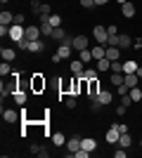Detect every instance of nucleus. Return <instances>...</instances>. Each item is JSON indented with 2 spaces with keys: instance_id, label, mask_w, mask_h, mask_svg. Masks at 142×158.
<instances>
[{
  "instance_id": "nucleus-1",
  "label": "nucleus",
  "mask_w": 142,
  "mask_h": 158,
  "mask_svg": "<svg viewBox=\"0 0 142 158\" xmlns=\"http://www.w3.org/2000/svg\"><path fill=\"white\" fill-rule=\"evenodd\" d=\"M45 87H47L45 76H43V73H33V76H31V90H33V92H43Z\"/></svg>"
},
{
  "instance_id": "nucleus-2",
  "label": "nucleus",
  "mask_w": 142,
  "mask_h": 158,
  "mask_svg": "<svg viewBox=\"0 0 142 158\" xmlns=\"http://www.w3.org/2000/svg\"><path fill=\"white\" fill-rule=\"evenodd\" d=\"M17 87H19V73H12V80H10V83H2V87H0V90H2V97H5V94H14Z\"/></svg>"
},
{
  "instance_id": "nucleus-3",
  "label": "nucleus",
  "mask_w": 142,
  "mask_h": 158,
  "mask_svg": "<svg viewBox=\"0 0 142 158\" xmlns=\"http://www.w3.org/2000/svg\"><path fill=\"white\" fill-rule=\"evenodd\" d=\"M93 38L97 40L100 45H107V40H109V31H107V26H100V24H97V26L93 28Z\"/></svg>"
},
{
  "instance_id": "nucleus-4",
  "label": "nucleus",
  "mask_w": 142,
  "mask_h": 158,
  "mask_svg": "<svg viewBox=\"0 0 142 158\" xmlns=\"http://www.w3.org/2000/svg\"><path fill=\"white\" fill-rule=\"evenodd\" d=\"M69 54H71V45H59V50H57L54 57H52V64H59L62 59H67Z\"/></svg>"
},
{
  "instance_id": "nucleus-5",
  "label": "nucleus",
  "mask_w": 142,
  "mask_h": 158,
  "mask_svg": "<svg viewBox=\"0 0 142 158\" xmlns=\"http://www.w3.org/2000/svg\"><path fill=\"white\" fill-rule=\"evenodd\" d=\"M97 94H100V80L93 78V80H88V99H90V102H95Z\"/></svg>"
},
{
  "instance_id": "nucleus-6",
  "label": "nucleus",
  "mask_w": 142,
  "mask_h": 158,
  "mask_svg": "<svg viewBox=\"0 0 142 158\" xmlns=\"http://www.w3.org/2000/svg\"><path fill=\"white\" fill-rule=\"evenodd\" d=\"M24 33H26V28H24V26H19V24H12V26H10V40H14V43H17V40L24 38Z\"/></svg>"
},
{
  "instance_id": "nucleus-7",
  "label": "nucleus",
  "mask_w": 142,
  "mask_h": 158,
  "mask_svg": "<svg viewBox=\"0 0 142 158\" xmlns=\"http://www.w3.org/2000/svg\"><path fill=\"white\" fill-rule=\"evenodd\" d=\"M41 26H26V33H24V38L26 40H41Z\"/></svg>"
},
{
  "instance_id": "nucleus-8",
  "label": "nucleus",
  "mask_w": 142,
  "mask_h": 158,
  "mask_svg": "<svg viewBox=\"0 0 142 158\" xmlns=\"http://www.w3.org/2000/svg\"><path fill=\"white\" fill-rule=\"evenodd\" d=\"M38 26H41L43 35H52V31H54V26L50 24V17H41V24H38Z\"/></svg>"
},
{
  "instance_id": "nucleus-9",
  "label": "nucleus",
  "mask_w": 142,
  "mask_h": 158,
  "mask_svg": "<svg viewBox=\"0 0 142 158\" xmlns=\"http://www.w3.org/2000/svg\"><path fill=\"white\" fill-rule=\"evenodd\" d=\"M90 52H93V59L97 61V59H102V57H107V45H100V43H97L95 47H90Z\"/></svg>"
},
{
  "instance_id": "nucleus-10",
  "label": "nucleus",
  "mask_w": 142,
  "mask_h": 158,
  "mask_svg": "<svg viewBox=\"0 0 142 158\" xmlns=\"http://www.w3.org/2000/svg\"><path fill=\"white\" fill-rule=\"evenodd\" d=\"M71 47H74V50H78V52H81V50H88V47H90V45H88V38H85V35H76Z\"/></svg>"
},
{
  "instance_id": "nucleus-11",
  "label": "nucleus",
  "mask_w": 142,
  "mask_h": 158,
  "mask_svg": "<svg viewBox=\"0 0 142 158\" xmlns=\"http://www.w3.org/2000/svg\"><path fill=\"white\" fill-rule=\"evenodd\" d=\"M111 99H114V94L107 92V90H100V94H97V102H100L102 106H109L111 104Z\"/></svg>"
},
{
  "instance_id": "nucleus-12",
  "label": "nucleus",
  "mask_w": 142,
  "mask_h": 158,
  "mask_svg": "<svg viewBox=\"0 0 142 158\" xmlns=\"http://www.w3.org/2000/svg\"><path fill=\"white\" fill-rule=\"evenodd\" d=\"M67 149H69V153H76L78 149H81V137H71V139H67Z\"/></svg>"
},
{
  "instance_id": "nucleus-13",
  "label": "nucleus",
  "mask_w": 142,
  "mask_h": 158,
  "mask_svg": "<svg viewBox=\"0 0 142 158\" xmlns=\"http://www.w3.org/2000/svg\"><path fill=\"white\" fill-rule=\"evenodd\" d=\"M81 149H85V151H95V149H97V142H95L93 137H83L81 139Z\"/></svg>"
},
{
  "instance_id": "nucleus-14",
  "label": "nucleus",
  "mask_w": 142,
  "mask_h": 158,
  "mask_svg": "<svg viewBox=\"0 0 142 158\" xmlns=\"http://www.w3.org/2000/svg\"><path fill=\"white\" fill-rule=\"evenodd\" d=\"M0 24H2V26H12L14 24V14H10L7 10H2V12H0Z\"/></svg>"
},
{
  "instance_id": "nucleus-15",
  "label": "nucleus",
  "mask_w": 142,
  "mask_h": 158,
  "mask_svg": "<svg viewBox=\"0 0 142 158\" xmlns=\"http://www.w3.org/2000/svg\"><path fill=\"white\" fill-rule=\"evenodd\" d=\"M2 118H5V123H17L19 116H17V111H12V109H2Z\"/></svg>"
},
{
  "instance_id": "nucleus-16",
  "label": "nucleus",
  "mask_w": 142,
  "mask_h": 158,
  "mask_svg": "<svg viewBox=\"0 0 142 158\" xmlns=\"http://www.w3.org/2000/svg\"><path fill=\"white\" fill-rule=\"evenodd\" d=\"M118 47H121V50H126V47H133V38H130L128 33H121V35H118Z\"/></svg>"
},
{
  "instance_id": "nucleus-17",
  "label": "nucleus",
  "mask_w": 142,
  "mask_h": 158,
  "mask_svg": "<svg viewBox=\"0 0 142 158\" xmlns=\"http://www.w3.org/2000/svg\"><path fill=\"white\" fill-rule=\"evenodd\" d=\"M121 14L123 17H135V5H133V2H126V5H121Z\"/></svg>"
},
{
  "instance_id": "nucleus-18",
  "label": "nucleus",
  "mask_w": 142,
  "mask_h": 158,
  "mask_svg": "<svg viewBox=\"0 0 142 158\" xmlns=\"http://www.w3.org/2000/svg\"><path fill=\"white\" fill-rule=\"evenodd\" d=\"M83 71H85V64H83L81 59H74V61H71V73H76V76H81Z\"/></svg>"
},
{
  "instance_id": "nucleus-19",
  "label": "nucleus",
  "mask_w": 142,
  "mask_h": 158,
  "mask_svg": "<svg viewBox=\"0 0 142 158\" xmlns=\"http://www.w3.org/2000/svg\"><path fill=\"white\" fill-rule=\"evenodd\" d=\"M43 43L41 40H28V52H33V54H38V52H43Z\"/></svg>"
},
{
  "instance_id": "nucleus-20",
  "label": "nucleus",
  "mask_w": 142,
  "mask_h": 158,
  "mask_svg": "<svg viewBox=\"0 0 142 158\" xmlns=\"http://www.w3.org/2000/svg\"><path fill=\"white\" fill-rule=\"evenodd\" d=\"M118 57H121V47H107V59L118 61Z\"/></svg>"
},
{
  "instance_id": "nucleus-21",
  "label": "nucleus",
  "mask_w": 142,
  "mask_h": 158,
  "mask_svg": "<svg viewBox=\"0 0 142 158\" xmlns=\"http://www.w3.org/2000/svg\"><path fill=\"white\" fill-rule=\"evenodd\" d=\"M123 83H126V73H114V71H111V85H116V87H118V85H123Z\"/></svg>"
},
{
  "instance_id": "nucleus-22",
  "label": "nucleus",
  "mask_w": 142,
  "mask_h": 158,
  "mask_svg": "<svg viewBox=\"0 0 142 158\" xmlns=\"http://www.w3.org/2000/svg\"><path fill=\"white\" fill-rule=\"evenodd\" d=\"M0 54H2V61L17 59V52H14V50H10V47H2V50H0Z\"/></svg>"
},
{
  "instance_id": "nucleus-23",
  "label": "nucleus",
  "mask_w": 142,
  "mask_h": 158,
  "mask_svg": "<svg viewBox=\"0 0 142 158\" xmlns=\"http://www.w3.org/2000/svg\"><path fill=\"white\" fill-rule=\"evenodd\" d=\"M97 71H111V59H107V57L97 59Z\"/></svg>"
},
{
  "instance_id": "nucleus-24",
  "label": "nucleus",
  "mask_w": 142,
  "mask_h": 158,
  "mask_svg": "<svg viewBox=\"0 0 142 158\" xmlns=\"http://www.w3.org/2000/svg\"><path fill=\"white\" fill-rule=\"evenodd\" d=\"M52 144H54V146H64V144H67L64 132H54V135H52Z\"/></svg>"
},
{
  "instance_id": "nucleus-25",
  "label": "nucleus",
  "mask_w": 142,
  "mask_h": 158,
  "mask_svg": "<svg viewBox=\"0 0 142 158\" xmlns=\"http://www.w3.org/2000/svg\"><path fill=\"white\" fill-rule=\"evenodd\" d=\"M130 144H133V137H130L128 132H123L121 137H118V146H123V149H128Z\"/></svg>"
},
{
  "instance_id": "nucleus-26",
  "label": "nucleus",
  "mask_w": 142,
  "mask_h": 158,
  "mask_svg": "<svg viewBox=\"0 0 142 158\" xmlns=\"http://www.w3.org/2000/svg\"><path fill=\"white\" fill-rule=\"evenodd\" d=\"M137 71V64L133 59H128V61H123V73H135Z\"/></svg>"
},
{
  "instance_id": "nucleus-27",
  "label": "nucleus",
  "mask_w": 142,
  "mask_h": 158,
  "mask_svg": "<svg viewBox=\"0 0 142 158\" xmlns=\"http://www.w3.org/2000/svg\"><path fill=\"white\" fill-rule=\"evenodd\" d=\"M137 73H126V85L128 87H137Z\"/></svg>"
},
{
  "instance_id": "nucleus-28",
  "label": "nucleus",
  "mask_w": 142,
  "mask_h": 158,
  "mask_svg": "<svg viewBox=\"0 0 142 158\" xmlns=\"http://www.w3.org/2000/svg\"><path fill=\"white\" fill-rule=\"evenodd\" d=\"M81 78H83V80H93V78H97V69H85V71L81 73Z\"/></svg>"
},
{
  "instance_id": "nucleus-29",
  "label": "nucleus",
  "mask_w": 142,
  "mask_h": 158,
  "mask_svg": "<svg viewBox=\"0 0 142 158\" xmlns=\"http://www.w3.org/2000/svg\"><path fill=\"white\" fill-rule=\"evenodd\" d=\"M12 97H14V102H17V104H21V106L26 104V94H24V90H17Z\"/></svg>"
},
{
  "instance_id": "nucleus-30",
  "label": "nucleus",
  "mask_w": 142,
  "mask_h": 158,
  "mask_svg": "<svg viewBox=\"0 0 142 158\" xmlns=\"http://www.w3.org/2000/svg\"><path fill=\"white\" fill-rule=\"evenodd\" d=\"M81 61H83V64H90V61H93V52H90V47H88V50H81Z\"/></svg>"
},
{
  "instance_id": "nucleus-31",
  "label": "nucleus",
  "mask_w": 142,
  "mask_h": 158,
  "mask_svg": "<svg viewBox=\"0 0 142 158\" xmlns=\"http://www.w3.org/2000/svg\"><path fill=\"white\" fill-rule=\"evenodd\" d=\"M0 76H12V69H10V61H2V64H0Z\"/></svg>"
},
{
  "instance_id": "nucleus-32",
  "label": "nucleus",
  "mask_w": 142,
  "mask_h": 158,
  "mask_svg": "<svg viewBox=\"0 0 142 158\" xmlns=\"http://www.w3.org/2000/svg\"><path fill=\"white\" fill-rule=\"evenodd\" d=\"M130 97H133V102H140L142 99V90L140 87H130Z\"/></svg>"
},
{
  "instance_id": "nucleus-33",
  "label": "nucleus",
  "mask_w": 142,
  "mask_h": 158,
  "mask_svg": "<svg viewBox=\"0 0 142 158\" xmlns=\"http://www.w3.org/2000/svg\"><path fill=\"white\" fill-rule=\"evenodd\" d=\"M64 35H67V33H64V28H62V26H57V28L52 31V38L59 40V43H62V38H64Z\"/></svg>"
},
{
  "instance_id": "nucleus-34",
  "label": "nucleus",
  "mask_w": 142,
  "mask_h": 158,
  "mask_svg": "<svg viewBox=\"0 0 142 158\" xmlns=\"http://www.w3.org/2000/svg\"><path fill=\"white\" fill-rule=\"evenodd\" d=\"M64 104H67V109H76V106H78V99H76V94L67 97V102H64Z\"/></svg>"
},
{
  "instance_id": "nucleus-35",
  "label": "nucleus",
  "mask_w": 142,
  "mask_h": 158,
  "mask_svg": "<svg viewBox=\"0 0 142 158\" xmlns=\"http://www.w3.org/2000/svg\"><path fill=\"white\" fill-rule=\"evenodd\" d=\"M17 50H21V52H28V40H26V38L17 40Z\"/></svg>"
},
{
  "instance_id": "nucleus-36",
  "label": "nucleus",
  "mask_w": 142,
  "mask_h": 158,
  "mask_svg": "<svg viewBox=\"0 0 142 158\" xmlns=\"http://www.w3.org/2000/svg\"><path fill=\"white\" fill-rule=\"evenodd\" d=\"M50 24H52L54 28L62 26V17H59V14H50Z\"/></svg>"
},
{
  "instance_id": "nucleus-37",
  "label": "nucleus",
  "mask_w": 142,
  "mask_h": 158,
  "mask_svg": "<svg viewBox=\"0 0 142 158\" xmlns=\"http://www.w3.org/2000/svg\"><path fill=\"white\" fill-rule=\"evenodd\" d=\"M50 14H52L50 5H47V2H43V7H41V14H38V17H50Z\"/></svg>"
},
{
  "instance_id": "nucleus-38",
  "label": "nucleus",
  "mask_w": 142,
  "mask_h": 158,
  "mask_svg": "<svg viewBox=\"0 0 142 158\" xmlns=\"http://www.w3.org/2000/svg\"><path fill=\"white\" fill-rule=\"evenodd\" d=\"M121 104L126 106V109H128V106L133 104V97H130V92H128V94H121Z\"/></svg>"
},
{
  "instance_id": "nucleus-39",
  "label": "nucleus",
  "mask_w": 142,
  "mask_h": 158,
  "mask_svg": "<svg viewBox=\"0 0 142 158\" xmlns=\"http://www.w3.org/2000/svg\"><path fill=\"white\" fill-rule=\"evenodd\" d=\"M41 0H31V12H36V14H41Z\"/></svg>"
},
{
  "instance_id": "nucleus-40",
  "label": "nucleus",
  "mask_w": 142,
  "mask_h": 158,
  "mask_svg": "<svg viewBox=\"0 0 142 158\" xmlns=\"http://www.w3.org/2000/svg\"><path fill=\"white\" fill-rule=\"evenodd\" d=\"M111 71H114V73H121L123 71V64H121V61H111Z\"/></svg>"
},
{
  "instance_id": "nucleus-41",
  "label": "nucleus",
  "mask_w": 142,
  "mask_h": 158,
  "mask_svg": "<svg viewBox=\"0 0 142 158\" xmlns=\"http://www.w3.org/2000/svg\"><path fill=\"white\" fill-rule=\"evenodd\" d=\"M88 156H90V151H85V149H78L74 153V158H88Z\"/></svg>"
},
{
  "instance_id": "nucleus-42",
  "label": "nucleus",
  "mask_w": 142,
  "mask_h": 158,
  "mask_svg": "<svg viewBox=\"0 0 142 158\" xmlns=\"http://www.w3.org/2000/svg\"><path fill=\"white\" fill-rule=\"evenodd\" d=\"M81 7L83 10H90V7H95V0H81Z\"/></svg>"
},
{
  "instance_id": "nucleus-43",
  "label": "nucleus",
  "mask_w": 142,
  "mask_h": 158,
  "mask_svg": "<svg viewBox=\"0 0 142 158\" xmlns=\"http://www.w3.org/2000/svg\"><path fill=\"white\" fill-rule=\"evenodd\" d=\"M31 153H33V156H41V153H43V149H41L38 144H31Z\"/></svg>"
},
{
  "instance_id": "nucleus-44",
  "label": "nucleus",
  "mask_w": 142,
  "mask_h": 158,
  "mask_svg": "<svg viewBox=\"0 0 142 158\" xmlns=\"http://www.w3.org/2000/svg\"><path fill=\"white\" fill-rule=\"evenodd\" d=\"M14 24H19V26H24V14H14Z\"/></svg>"
},
{
  "instance_id": "nucleus-45",
  "label": "nucleus",
  "mask_w": 142,
  "mask_h": 158,
  "mask_svg": "<svg viewBox=\"0 0 142 158\" xmlns=\"http://www.w3.org/2000/svg\"><path fill=\"white\" fill-rule=\"evenodd\" d=\"M90 109H93V111H95V113H97V111H100V109H102V104H100V102H97V99H95L93 104H90Z\"/></svg>"
},
{
  "instance_id": "nucleus-46",
  "label": "nucleus",
  "mask_w": 142,
  "mask_h": 158,
  "mask_svg": "<svg viewBox=\"0 0 142 158\" xmlns=\"http://www.w3.org/2000/svg\"><path fill=\"white\" fill-rule=\"evenodd\" d=\"M107 31H109V35H118V28L111 24V26H107Z\"/></svg>"
},
{
  "instance_id": "nucleus-47",
  "label": "nucleus",
  "mask_w": 142,
  "mask_h": 158,
  "mask_svg": "<svg viewBox=\"0 0 142 158\" xmlns=\"http://www.w3.org/2000/svg\"><path fill=\"white\" fill-rule=\"evenodd\" d=\"M62 45H74V38H69V35H64V38H62Z\"/></svg>"
},
{
  "instance_id": "nucleus-48",
  "label": "nucleus",
  "mask_w": 142,
  "mask_h": 158,
  "mask_svg": "<svg viewBox=\"0 0 142 158\" xmlns=\"http://www.w3.org/2000/svg\"><path fill=\"white\" fill-rule=\"evenodd\" d=\"M133 47H135V50H142V38H137V40H133Z\"/></svg>"
},
{
  "instance_id": "nucleus-49",
  "label": "nucleus",
  "mask_w": 142,
  "mask_h": 158,
  "mask_svg": "<svg viewBox=\"0 0 142 158\" xmlns=\"http://www.w3.org/2000/svg\"><path fill=\"white\" fill-rule=\"evenodd\" d=\"M114 156H116V158H126V151H123V146H121V151L116 149V151H114Z\"/></svg>"
},
{
  "instance_id": "nucleus-50",
  "label": "nucleus",
  "mask_w": 142,
  "mask_h": 158,
  "mask_svg": "<svg viewBox=\"0 0 142 158\" xmlns=\"http://www.w3.org/2000/svg\"><path fill=\"white\" fill-rule=\"evenodd\" d=\"M116 113H118V116H126V106L121 104V106H118V109H116Z\"/></svg>"
},
{
  "instance_id": "nucleus-51",
  "label": "nucleus",
  "mask_w": 142,
  "mask_h": 158,
  "mask_svg": "<svg viewBox=\"0 0 142 158\" xmlns=\"http://www.w3.org/2000/svg\"><path fill=\"white\" fill-rule=\"evenodd\" d=\"M109 0H95V5H107Z\"/></svg>"
},
{
  "instance_id": "nucleus-52",
  "label": "nucleus",
  "mask_w": 142,
  "mask_h": 158,
  "mask_svg": "<svg viewBox=\"0 0 142 158\" xmlns=\"http://www.w3.org/2000/svg\"><path fill=\"white\" fill-rule=\"evenodd\" d=\"M135 73H137V78H142V66H137V71H135Z\"/></svg>"
},
{
  "instance_id": "nucleus-53",
  "label": "nucleus",
  "mask_w": 142,
  "mask_h": 158,
  "mask_svg": "<svg viewBox=\"0 0 142 158\" xmlns=\"http://www.w3.org/2000/svg\"><path fill=\"white\" fill-rule=\"evenodd\" d=\"M116 2H118V5H126V2H128V0H116Z\"/></svg>"
},
{
  "instance_id": "nucleus-54",
  "label": "nucleus",
  "mask_w": 142,
  "mask_h": 158,
  "mask_svg": "<svg viewBox=\"0 0 142 158\" xmlns=\"http://www.w3.org/2000/svg\"><path fill=\"white\" fill-rule=\"evenodd\" d=\"M0 2H2V5H5V2H10V0H0Z\"/></svg>"
}]
</instances>
